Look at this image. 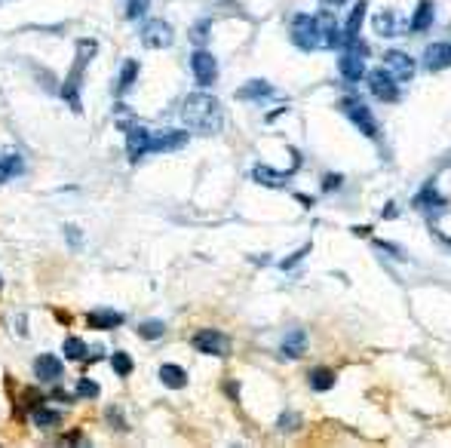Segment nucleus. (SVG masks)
<instances>
[{"mask_svg":"<svg viewBox=\"0 0 451 448\" xmlns=\"http://www.w3.org/2000/svg\"><path fill=\"white\" fill-rule=\"evenodd\" d=\"M292 44L298 49H335L344 46V31L331 13H298L292 19Z\"/></svg>","mask_w":451,"mask_h":448,"instance_id":"obj_1","label":"nucleus"},{"mask_svg":"<svg viewBox=\"0 0 451 448\" xmlns=\"http://www.w3.org/2000/svg\"><path fill=\"white\" fill-rule=\"evenodd\" d=\"M182 120L191 132L197 135H218L221 126H224V108L215 96L209 92H191L182 105Z\"/></svg>","mask_w":451,"mask_h":448,"instance_id":"obj_2","label":"nucleus"},{"mask_svg":"<svg viewBox=\"0 0 451 448\" xmlns=\"http://www.w3.org/2000/svg\"><path fill=\"white\" fill-rule=\"evenodd\" d=\"M99 53V44L96 40H89V37H83L77 40V58H74V68H71V74L65 77L62 83V98L68 101V108H71L74 114H83V101H80V87H83V74H87V62L92 56Z\"/></svg>","mask_w":451,"mask_h":448,"instance_id":"obj_3","label":"nucleus"},{"mask_svg":"<svg viewBox=\"0 0 451 448\" xmlns=\"http://www.w3.org/2000/svg\"><path fill=\"white\" fill-rule=\"evenodd\" d=\"M139 37H141V44L148 49H166V46H172L175 31H172V25H169L166 19H148L141 25Z\"/></svg>","mask_w":451,"mask_h":448,"instance_id":"obj_4","label":"nucleus"},{"mask_svg":"<svg viewBox=\"0 0 451 448\" xmlns=\"http://www.w3.org/2000/svg\"><path fill=\"white\" fill-rule=\"evenodd\" d=\"M191 71H193V80H197L200 89L212 87V83L218 80V62H215V56L206 53L203 46H197V53L191 56Z\"/></svg>","mask_w":451,"mask_h":448,"instance_id":"obj_5","label":"nucleus"},{"mask_svg":"<svg viewBox=\"0 0 451 448\" xmlns=\"http://www.w3.org/2000/svg\"><path fill=\"white\" fill-rule=\"evenodd\" d=\"M341 111L350 117L353 126H360L362 135H369V139H378V120H374L371 111L362 105L360 98H344V101H341Z\"/></svg>","mask_w":451,"mask_h":448,"instance_id":"obj_6","label":"nucleus"},{"mask_svg":"<svg viewBox=\"0 0 451 448\" xmlns=\"http://www.w3.org/2000/svg\"><path fill=\"white\" fill-rule=\"evenodd\" d=\"M193 347L200 353H209V357H227L231 353V338L215 332V328H203V332L193 335Z\"/></svg>","mask_w":451,"mask_h":448,"instance_id":"obj_7","label":"nucleus"},{"mask_svg":"<svg viewBox=\"0 0 451 448\" xmlns=\"http://www.w3.org/2000/svg\"><path fill=\"white\" fill-rule=\"evenodd\" d=\"M187 145V132L184 129H160L151 132L148 139V154H166V151H182Z\"/></svg>","mask_w":451,"mask_h":448,"instance_id":"obj_8","label":"nucleus"},{"mask_svg":"<svg viewBox=\"0 0 451 448\" xmlns=\"http://www.w3.org/2000/svg\"><path fill=\"white\" fill-rule=\"evenodd\" d=\"M384 71L393 80L405 83V80L414 77V58L408 53H399V49H390V53H384Z\"/></svg>","mask_w":451,"mask_h":448,"instance_id":"obj_9","label":"nucleus"},{"mask_svg":"<svg viewBox=\"0 0 451 448\" xmlns=\"http://www.w3.org/2000/svg\"><path fill=\"white\" fill-rule=\"evenodd\" d=\"M62 375H65V362L53 357V353H40L34 359V378L40 384H56V381H62Z\"/></svg>","mask_w":451,"mask_h":448,"instance_id":"obj_10","label":"nucleus"},{"mask_svg":"<svg viewBox=\"0 0 451 448\" xmlns=\"http://www.w3.org/2000/svg\"><path fill=\"white\" fill-rule=\"evenodd\" d=\"M369 89L378 101H396L399 98V80L390 77L384 68H378V71L369 74Z\"/></svg>","mask_w":451,"mask_h":448,"instance_id":"obj_11","label":"nucleus"},{"mask_svg":"<svg viewBox=\"0 0 451 448\" xmlns=\"http://www.w3.org/2000/svg\"><path fill=\"white\" fill-rule=\"evenodd\" d=\"M123 132H126V157H129V163H139V160L148 154L151 132L144 129V126H139V123H129Z\"/></svg>","mask_w":451,"mask_h":448,"instance_id":"obj_12","label":"nucleus"},{"mask_svg":"<svg viewBox=\"0 0 451 448\" xmlns=\"http://www.w3.org/2000/svg\"><path fill=\"white\" fill-rule=\"evenodd\" d=\"M362 53H356V49H350V46H344V53H341V58H338V71H341V77L347 80V83H360L362 77H365V62H362Z\"/></svg>","mask_w":451,"mask_h":448,"instance_id":"obj_13","label":"nucleus"},{"mask_svg":"<svg viewBox=\"0 0 451 448\" xmlns=\"http://www.w3.org/2000/svg\"><path fill=\"white\" fill-rule=\"evenodd\" d=\"M424 65H427L430 71H445V68H451V44L448 40H436V44H430L424 49Z\"/></svg>","mask_w":451,"mask_h":448,"instance_id":"obj_14","label":"nucleus"},{"mask_svg":"<svg viewBox=\"0 0 451 448\" xmlns=\"http://www.w3.org/2000/svg\"><path fill=\"white\" fill-rule=\"evenodd\" d=\"M252 179L258 181L261 188L283 191V188H288V181H292V172H277V169H270V166H255Z\"/></svg>","mask_w":451,"mask_h":448,"instance_id":"obj_15","label":"nucleus"},{"mask_svg":"<svg viewBox=\"0 0 451 448\" xmlns=\"http://www.w3.org/2000/svg\"><path fill=\"white\" fill-rule=\"evenodd\" d=\"M87 326L108 332V328L123 326V314H117V310H92V314H87Z\"/></svg>","mask_w":451,"mask_h":448,"instance_id":"obj_16","label":"nucleus"},{"mask_svg":"<svg viewBox=\"0 0 451 448\" xmlns=\"http://www.w3.org/2000/svg\"><path fill=\"white\" fill-rule=\"evenodd\" d=\"M371 22H374V31L384 34V37H390V34H396V31H402V19H399L396 10H378Z\"/></svg>","mask_w":451,"mask_h":448,"instance_id":"obj_17","label":"nucleus"},{"mask_svg":"<svg viewBox=\"0 0 451 448\" xmlns=\"http://www.w3.org/2000/svg\"><path fill=\"white\" fill-rule=\"evenodd\" d=\"M160 384L169 390H182V387H187V371L175 362H166V366H160Z\"/></svg>","mask_w":451,"mask_h":448,"instance_id":"obj_18","label":"nucleus"},{"mask_svg":"<svg viewBox=\"0 0 451 448\" xmlns=\"http://www.w3.org/2000/svg\"><path fill=\"white\" fill-rule=\"evenodd\" d=\"M304 347H307V335H304L301 328H295V332H288L283 338V357L286 359H298L304 353Z\"/></svg>","mask_w":451,"mask_h":448,"instance_id":"obj_19","label":"nucleus"},{"mask_svg":"<svg viewBox=\"0 0 451 448\" xmlns=\"http://www.w3.org/2000/svg\"><path fill=\"white\" fill-rule=\"evenodd\" d=\"M362 19H365V0H360V4L353 6V13H350V19H347V28L344 31V46L350 44V40L360 37V28H362Z\"/></svg>","mask_w":451,"mask_h":448,"instance_id":"obj_20","label":"nucleus"},{"mask_svg":"<svg viewBox=\"0 0 451 448\" xmlns=\"http://www.w3.org/2000/svg\"><path fill=\"white\" fill-rule=\"evenodd\" d=\"M433 25V0H421L418 10H414V19L408 22V28L412 31H427Z\"/></svg>","mask_w":451,"mask_h":448,"instance_id":"obj_21","label":"nucleus"},{"mask_svg":"<svg viewBox=\"0 0 451 448\" xmlns=\"http://www.w3.org/2000/svg\"><path fill=\"white\" fill-rule=\"evenodd\" d=\"M236 96H240V98H249V101H252V98H270V96H274V87H270L267 80H249L240 92H236Z\"/></svg>","mask_w":451,"mask_h":448,"instance_id":"obj_22","label":"nucleus"},{"mask_svg":"<svg viewBox=\"0 0 451 448\" xmlns=\"http://www.w3.org/2000/svg\"><path fill=\"white\" fill-rule=\"evenodd\" d=\"M22 172H25V163H22L19 154H6L4 160H0V184L15 179V175H22Z\"/></svg>","mask_w":451,"mask_h":448,"instance_id":"obj_23","label":"nucleus"},{"mask_svg":"<svg viewBox=\"0 0 451 448\" xmlns=\"http://www.w3.org/2000/svg\"><path fill=\"white\" fill-rule=\"evenodd\" d=\"M31 421H34V427H40V430H53L58 427V421H62V415L53 409H44V405H37V409L31 411Z\"/></svg>","mask_w":451,"mask_h":448,"instance_id":"obj_24","label":"nucleus"},{"mask_svg":"<svg viewBox=\"0 0 451 448\" xmlns=\"http://www.w3.org/2000/svg\"><path fill=\"white\" fill-rule=\"evenodd\" d=\"M135 77H139V62L135 58H126L123 62V71H120V80H117V92H129L135 87Z\"/></svg>","mask_w":451,"mask_h":448,"instance_id":"obj_25","label":"nucleus"},{"mask_svg":"<svg viewBox=\"0 0 451 448\" xmlns=\"http://www.w3.org/2000/svg\"><path fill=\"white\" fill-rule=\"evenodd\" d=\"M335 371L331 369H326V366H319V369H313L310 371V387L313 390H331V387H335Z\"/></svg>","mask_w":451,"mask_h":448,"instance_id":"obj_26","label":"nucleus"},{"mask_svg":"<svg viewBox=\"0 0 451 448\" xmlns=\"http://www.w3.org/2000/svg\"><path fill=\"white\" fill-rule=\"evenodd\" d=\"M87 341L83 338H68L65 341V359H71V362H83L87 359Z\"/></svg>","mask_w":451,"mask_h":448,"instance_id":"obj_27","label":"nucleus"},{"mask_svg":"<svg viewBox=\"0 0 451 448\" xmlns=\"http://www.w3.org/2000/svg\"><path fill=\"white\" fill-rule=\"evenodd\" d=\"M163 332H166L163 319H144L139 326V338H144V341H157V338H163Z\"/></svg>","mask_w":451,"mask_h":448,"instance_id":"obj_28","label":"nucleus"},{"mask_svg":"<svg viewBox=\"0 0 451 448\" xmlns=\"http://www.w3.org/2000/svg\"><path fill=\"white\" fill-rule=\"evenodd\" d=\"M110 369H114L120 378H129V375H132V369H135V362H132L129 353L120 350V353H114V357H110Z\"/></svg>","mask_w":451,"mask_h":448,"instance_id":"obj_29","label":"nucleus"},{"mask_svg":"<svg viewBox=\"0 0 451 448\" xmlns=\"http://www.w3.org/2000/svg\"><path fill=\"white\" fill-rule=\"evenodd\" d=\"M99 393H101V387L92 381V378H80V381L74 384V396H77V399H96Z\"/></svg>","mask_w":451,"mask_h":448,"instance_id":"obj_30","label":"nucleus"},{"mask_svg":"<svg viewBox=\"0 0 451 448\" xmlns=\"http://www.w3.org/2000/svg\"><path fill=\"white\" fill-rule=\"evenodd\" d=\"M209 31H212V19H200V22L191 28V44H193V46H203V44L209 40Z\"/></svg>","mask_w":451,"mask_h":448,"instance_id":"obj_31","label":"nucleus"},{"mask_svg":"<svg viewBox=\"0 0 451 448\" xmlns=\"http://www.w3.org/2000/svg\"><path fill=\"white\" fill-rule=\"evenodd\" d=\"M148 10H151V0H126V19L129 22L141 19Z\"/></svg>","mask_w":451,"mask_h":448,"instance_id":"obj_32","label":"nucleus"},{"mask_svg":"<svg viewBox=\"0 0 451 448\" xmlns=\"http://www.w3.org/2000/svg\"><path fill=\"white\" fill-rule=\"evenodd\" d=\"M114 117H117V126H120V129H126L129 123H135L129 105H117V108H114Z\"/></svg>","mask_w":451,"mask_h":448,"instance_id":"obj_33","label":"nucleus"},{"mask_svg":"<svg viewBox=\"0 0 451 448\" xmlns=\"http://www.w3.org/2000/svg\"><path fill=\"white\" fill-rule=\"evenodd\" d=\"M65 236H68V246H71V249H80V246H83V233H80V227L68 224V227H65Z\"/></svg>","mask_w":451,"mask_h":448,"instance_id":"obj_34","label":"nucleus"},{"mask_svg":"<svg viewBox=\"0 0 451 448\" xmlns=\"http://www.w3.org/2000/svg\"><path fill=\"white\" fill-rule=\"evenodd\" d=\"M307 252H310V243H307V246H301V249H298V252H295V255H288V258L283 261V267H286V270H288V267H295V264H298V261H301L304 255H307Z\"/></svg>","mask_w":451,"mask_h":448,"instance_id":"obj_35","label":"nucleus"},{"mask_svg":"<svg viewBox=\"0 0 451 448\" xmlns=\"http://www.w3.org/2000/svg\"><path fill=\"white\" fill-rule=\"evenodd\" d=\"M295 424H298V418H295V415H283V418H279V427H283V430L295 427Z\"/></svg>","mask_w":451,"mask_h":448,"instance_id":"obj_36","label":"nucleus"},{"mask_svg":"<svg viewBox=\"0 0 451 448\" xmlns=\"http://www.w3.org/2000/svg\"><path fill=\"white\" fill-rule=\"evenodd\" d=\"M338 184H341V175H329V179H326V191H335Z\"/></svg>","mask_w":451,"mask_h":448,"instance_id":"obj_37","label":"nucleus"},{"mask_svg":"<svg viewBox=\"0 0 451 448\" xmlns=\"http://www.w3.org/2000/svg\"><path fill=\"white\" fill-rule=\"evenodd\" d=\"M65 445H71V442H80V430H71V433H68L65 439H62Z\"/></svg>","mask_w":451,"mask_h":448,"instance_id":"obj_38","label":"nucleus"},{"mask_svg":"<svg viewBox=\"0 0 451 448\" xmlns=\"http://www.w3.org/2000/svg\"><path fill=\"white\" fill-rule=\"evenodd\" d=\"M322 4H326V6H335V10H338V6H341L344 0H322Z\"/></svg>","mask_w":451,"mask_h":448,"instance_id":"obj_39","label":"nucleus"},{"mask_svg":"<svg viewBox=\"0 0 451 448\" xmlns=\"http://www.w3.org/2000/svg\"><path fill=\"white\" fill-rule=\"evenodd\" d=\"M0 286H4V280H0Z\"/></svg>","mask_w":451,"mask_h":448,"instance_id":"obj_40","label":"nucleus"}]
</instances>
